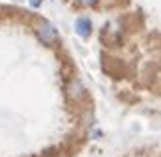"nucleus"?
Wrapping results in <instances>:
<instances>
[{
	"label": "nucleus",
	"mask_w": 161,
	"mask_h": 157,
	"mask_svg": "<svg viewBox=\"0 0 161 157\" xmlns=\"http://www.w3.org/2000/svg\"><path fill=\"white\" fill-rule=\"evenodd\" d=\"M36 32H38V36H40V40L44 42V44H54L56 40H58V30H56L50 22H46V20H42L40 24H38V28H36Z\"/></svg>",
	"instance_id": "nucleus-1"
},
{
	"label": "nucleus",
	"mask_w": 161,
	"mask_h": 157,
	"mask_svg": "<svg viewBox=\"0 0 161 157\" xmlns=\"http://www.w3.org/2000/svg\"><path fill=\"white\" fill-rule=\"evenodd\" d=\"M76 32L82 36V38H88L92 34V22L90 18H78L76 20Z\"/></svg>",
	"instance_id": "nucleus-2"
},
{
	"label": "nucleus",
	"mask_w": 161,
	"mask_h": 157,
	"mask_svg": "<svg viewBox=\"0 0 161 157\" xmlns=\"http://www.w3.org/2000/svg\"><path fill=\"white\" fill-rule=\"evenodd\" d=\"M70 93H72V98H76V99L84 96V86H82V81H80V80H74V81H72Z\"/></svg>",
	"instance_id": "nucleus-3"
},
{
	"label": "nucleus",
	"mask_w": 161,
	"mask_h": 157,
	"mask_svg": "<svg viewBox=\"0 0 161 157\" xmlns=\"http://www.w3.org/2000/svg\"><path fill=\"white\" fill-rule=\"evenodd\" d=\"M40 2H42V0H30V6H32V8H38Z\"/></svg>",
	"instance_id": "nucleus-4"
},
{
	"label": "nucleus",
	"mask_w": 161,
	"mask_h": 157,
	"mask_svg": "<svg viewBox=\"0 0 161 157\" xmlns=\"http://www.w3.org/2000/svg\"><path fill=\"white\" fill-rule=\"evenodd\" d=\"M80 2H82V4H96L97 0H80Z\"/></svg>",
	"instance_id": "nucleus-5"
}]
</instances>
